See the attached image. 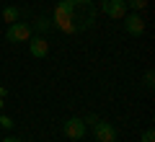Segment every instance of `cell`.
<instances>
[{"mask_svg":"<svg viewBox=\"0 0 155 142\" xmlns=\"http://www.w3.org/2000/svg\"><path fill=\"white\" fill-rule=\"evenodd\" d=\"M96 8L93 0H60L54 8V18L52 26H57L65 34H78V31H88L96 23Z\"/></svg>","mask_w":155,"mask_h":142,"instance_id":"1","label":"cell"},{"mask_svg":"<svg viewBox=\"0 0 155 142\" xmlns=\"http://www.w3.org/2000/svg\"><path fill=\"white\" fill-rule=\"evenodd\" d=\"M88 124H93V137H96V142H116V127L114 124H109V121H104V119H96V116H88Z\"/></svg>","mask_w":155,"mask_h":142,"instance_id":"2","label":"cell"},{"mask_svg":"<svg viewBox=\"0 0 155 142\" xmlns=\"http://www.w3.org/2000/svg\"><path fill=\"white\" fill-rule=\"evenodd\" d=\"M127 0H101V13H106L114 21H122L127 16Z\"/></svg>","mask_w":155,"mask_h":142,"instance_id":"3","label":"cell"},{"mask_svg":"<svg viewBox=\"0 0 155 142\" xmlns=\"http://www.w3.org/2000/svg\"><path fill=\"white\" fill-rule=\"evenodd\" d=\"M5 39H8L11 44H18V41H28V39H31V26H28V23H21V21H16V23H8Z\"/></svg>","mask_w":155,"mask_h":142,"instance_id":"4","label":"cell"},{"mask_svg":"<svg viewBox=\"0 0 155 142\" xmlns=\"http://www.w3.org/2000/svg\"><path fill=\"white\" fill-rule=\"evenodd\" d=\"M62 132H65V137H70V140H83V137H85V119H80V116H70V119H65Z\"/></svg>","mask_w":155,"mask_h":142,"instance_id":"5","label":"cell"},{"mask_svg":"<svg viewBox=\"0 0 155 142\" xmlns=\"http://www.w3.org/2000/svg\"><path fill=\"white\" fill-rule=\"evenodd\" d=\"M122 23H124V31H127L129 36H142L145 34V21H142L140 13H127V16L122 18Z\"/></svg>","mask_w":155,"mask_h":142,"instance_id":"6","label":"cell"},{"mask_svg":"<svg viewBox=\"0 0 155 142\" xmlns=\"http://www.w3.org/2000/svg\"><path fill=\"white\" fill-rule=\"evenodd\" d=\"M28 52H31V57H36V60H44L47 54H49V41H47V36H31L28 39Z\"/></svg>","mask_w":155,"mask_h":142,"instance_id":"7","label":"cell"},{"mask_svg":"<svg viewBox=\"0 0 155 142\" xmlns=\"http://www.w3.org/2000/svg\"><path fill=\"white\" fill-rule=\"evenodd\" d=\"M18 16H21V11H18L16 5H5V8H3V21L16 23V21H18Z\"/></svg>","mask_w":155,"mask_h":142,"instance_id":"8","label":"cell"},{"mask_svg":"<svg viewBox=\"0 0 155 142\" xmlns=\"http://www.w3.org/2000/svg\"><path fill=\"white\" fill-rule=\"evenodd\" d=\"M34 26H36L39 31H49V28H52V21H49L47 16H39L36 21H34Z\"/></svg>","mask_w":155,"mask_h":142,"instance_id":"9","label":"cell"},{"mask_svg":"<svg viewBox=\"0 0 155 142\" xmlns=\"http://www.w3.org/2000/svg\"><path fill=\"white\" fill-rule=\"evenodd\" d=\"M127 8H132L134 13H140V11L147 8V0H127Z\"/></svg>","mask_w":155,"mask_h":142,"instance_id":"10","label":"cell"},{"mask_svg":"<svg viewBox=\"0 0 155 142\" xmlns=\"http://www.w3.org/2000/svg\"><path fill=\"white\" fill-rule=\"evenodd\" d=\"M142 85H145V88H153V85H155V72H153V70H147V72H145Z\"/></svg>","mask_w":155,"mask_h":142,"instance_id":"11","label":"cell"},{"mask_svg":"<svg viewBox=\"0 0 155 142\" xmlns=\"http://www.w3.org/2000/svg\"><path fill=\"white\" fill-rule=\"evenodd\" d=\"M140 142H155V129H153V127H147V129L142 132V137H140Z\"/></svg>","mask_w":155,"mask_h":142,"instance_id":"12","label":"cell"},{"mask_svg":"<svg viewBox=\"0 0 155 142\" xmlns=\"http://www.w3.org/2000/svg\"><path fill=\"white\" fill-rule=\"evenodd\" d=\"M0 127H3V129H13V119L5 116V114H0Z\"/></svg>","mask_w":155,"mask_h":142,"instance_id":"13","label":"cell"},{"mask_svg":"<svg viewBox=\"0 0 155 142\" xmlns=\"http://www.w3.org/2000/svg\"><path fill=\"white\" fill-rule=\"evenodd\" d=\"M3 142H21L18 137H3Z\"/></svg>","mask_w":155,"mask_h":142,"instance_id":"14","label":"cell"},{"mask_svg":"<svg viewBox=\"0 0 155 142\" xmlns=\"http://www.w3.org/2000/svg\"><path fill=\"white\" fill-rule=\"evenodd\" d=\"M3 96H5V88H3V85H0V98H3Z\"/></svg>","mask_w":155,"mask_h":142,"instance_id":"15","label":"cell"}]
</instances>
